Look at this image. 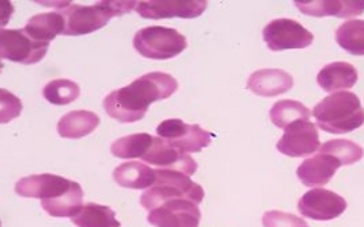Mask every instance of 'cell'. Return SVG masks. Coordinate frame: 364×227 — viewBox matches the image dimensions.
Masks as SVG:
<instances>
[{"mask_svg": "<svg viewBox=\"0 0 364 227\" xmlns=\"http://www.w3.org/2000/svg\"><path fill=\"white\" fill-rule=\"evenodd\" d=\"M139 2H96L90 6L64 2L58 13L65 20L64 35H87L104 26L112 17L131 13Z\"/></svg>", "mask_w": 364, "mask_h": 227, "instance_id": "cell-4", "label": "cell"}, {"mask_svg": "<svg viewBox=\"0 0 364 227\" xmlns=\"http://www.w3.org/2000/svg\"><path fill=\"white\" fill-rule=\"evenodd\" d=\"M156 133L170 147L184 153H198L213 141V133L202 129L199 124H187L179 118H170L159 123Z\"/></svg>", "mask_w": 364, "mask_h": 227, "instance_id": "cell-7", "label": "cell"}, {"mask_svg": "<svg viewBox=\"0 0 364 227\" xmlns=\"http://www.w3.org/2000/svg\"><path fill=\"white\" fill-rule=\"evenodd\" d=\"M79 94H81V88L70 79H55L43 88V97L56 106L72 104Z\"/></svg>", "mask_w": 364, "mask_h": 227, "instance_id": "cell-25", "label": "cell"}, {"mask_svg": "<svg viewBox=\"0 0 364 227\" xmlns=\"http://www.w3.org/2000/svg\"><path fill=\"white\" fill-rule=\"evenodd\" d=\"M263 40L272 52L305 49L313 44V33L299 21L291 18H277L263 29Z\"/></svg>", "mask_w": 364, "mask_h": 227, "instance_id": "cell-9", "label": "cell"}, {"mask_svg": "<svg viewBox=\"0 0 364 227\" xmlns=\"http://www.w3.org/2000/svg\"><path fill=\"white\" fill-rule=\"evenodd\" d=\"M146 164L155 165L158 170H173V172L193 176L198 172V162L191 156L170 147L163 138L154 136L149 150L141 157Z\"/></svg>", "mask_w": 364, "mask_h": 227, "instance_id": "cell-13", "label": "cell"}, {"mask_svg": "<svg viewBox=\"0 0 364 227\" xmlns=\"http://www.w3.org/2000/svg\"><path fill=\"white\" fill-rule=\"evenodd\" d=\"M305 16L326 17L334 16L338 18L355 17L364 13V2L357 0H316V2H294Z\"/></svg>", "mask_w": 364, "mask_h": 227, "instance_id": "cell-16", "label": "cell"}, {"mask_svg": "<svg viewBox=\"0 0 364 227\" xmlns=\"http://www.w3.org/2000/svg\"><path fill=\"white\" fill-rule=\"evenodd\" d=\"M178 89V81L167 73L154 72L140 76L128 87L114 89L104 99V109L119 123L140 121L154 101L166 100Z\"/></svg>", "mask_w": 364, "mask_h": 227, "instance_id": "cell-1", "label": "cell"}, {"mask_svg": "<svg viewBox=\"0 0 364 227\" xmlns=\"http://www.w3.org/2000/svg\"><path fill=\"white\" fill-rule=\"evenodd\" d=\"M348 208L346 200L334 191L314 188L299 199L298 211L306 218L317 221H329L338 218Z\"/></svg>", "mask_w": 364, "mask_h": 227, "instance_id": "cell-10", "label": "cell"}, {"mask_svg": "<svg viewBox=\"0 0 364 227\" xmlns=\"http://www.w3.org/2000/svg\"><path fill=\"white\" fill-rule=\"evenodd\" d=\"M321 153L336 157L341 165H352L364 156L363 147L349 140H329L321 145Z\"/></svg>", "mask_w": 364, "mask_h": 227, "instance_id": "cell-26", "label": "cell"}, {"mask_svg": "<svg viewBox=\"0 0 364 227\" xmlns=\"http://www.w3.org/2000/svg\"><path fill=\"white\" fill-rule=\"evenodd\" d=\"M134 49L147 60H172L187 49V38L176 29L147 26L140 29L132 40Z\"/></svg>", "mask_w": 364, "mask_h": 227, "instance_id": "cell-6", "label": "cell"}, {"mask_svg": "<svg viewBox=\"0 0 364 227\" xmlns=\"http://www.w3.org/2000/svg\"><path fill=\"white\" fill-rule=\"evenodd\" d=\"M49 50V44L32 40L25 29L0 31V58L17 64L32 65L40 62Z\"/></svg>", "mask_w": 364, "mask_h": 227, "instance_id": "cell-8", "label": "cell"}, {"mask_svg": "<svg viewBox=\"0 0 364 227\" xmlns=\"http://www.w3.org/2000/svg\"><path fill=\"white\" fill-rule=\"evenodd\" d=\"M100 124L97 114L91 111H72L58 121V135L61 138L79 140L84 136L93 133Z\"/></svg>", "mask_w": 364, "mask_h": 227, "instance_id": "cell-19", "label": "cell"}, {"mask_svg": "<svg viewBox=\"0 0 364 227\" xmlns=\"http://www.w3.org/2000/svg\"><path fill=\"white\" fill-rule=\"evenodd\" d=\"M277 149L290 157H304L321 149L316 124L310 120H299L286 129L277 143Z\"/></svg>", "mask_w": 364, "mask_h": 227, "instance_id": "cell-11", "label": "cell"}, {"mask_svg": "<svg viewBox=\"0 0 364 227\" xmlns=\"http://www.w3.org/2000/svg\"><path fill=\"white\" fill-rule=\"evenodd\" d=\"M340 167L341 164L336 157L321 153L305 159L298 167L296 175L305 187H322L334 177L337 168Z\"/></svg>", "mask_w": 364, "mask_h": 227, "instance_id": "cell-15", "label": "cell"}, {"mask_svg": "<svg viewBox=\"0 0 364 227\" xmlns=\"http://www.w3.org/2000/svg\"><path fill=\"white\" fill-rule=\"evenodd\" d=\"M293 84V77L287 72L279 68H263L249 76L246 88L259 97H277L287 93Z\"/></svg>", "mask_w": 364, "mask_h": 227, "instance_id": "cell-14", "label": "cell"}, {"mask_svg": "<svg viewBox=\"0 0 364 227\" xmlns=\"http://www.w3.org/2000/svg\"><path fill=\"white\" fill-rule=\"evenodd\" d=\"M358 81L357 68L349 62H331L325 65L317 74V84L326 93H338L352 88Z\"/></svg>", "mask_w": 364, "mask_h": 227, "instance_id": "cell-17", "label": "cell"}, {"mask_svg": "<svg viewBox=\"0 0 364 227\" xmlns=\"http://www.w3.org/2000/svg\"><path fill=\"white\" fill-rule=\"evenodd\" d=\"M116 184L129 189H149L156 180V170L143 162H124L112 173Z\"/></svg>", "mask_w": 364, "mask_h": 227, "instance_id": "cell-18", "label": "cell"}, {"mask_svg": "<svg viewBox=\"0 0 364 227\" xmlns=\"http://www.w3.org/2000/svg\"><path fill=\"white\" fill-rule=\"evenodd\" d=\"M28 35L41 44H50V41L65 31V20L58 13V11H52V13H41L29 18L26 26L23 28Z\"/></svg>", "mask_w": 364, "mask_h": 227, "instance_id": "cell-20", "label": "cell"}, {"mask_svg": "<svg viewBox=\"0 0 364 227\" xmlns=\"http://www.w3.org/2000/svg\"><path fill=\"white\" fill-rule=\"evenodd\" d=\"M336 41L350 55L364 56V20H348L336 31Z\"/></svg>", "mask_w": 364, "mask_h": 227, "instance_id": "cell-23", "label": "cell"}, {"mask_svg": "<svg viewBox=\"0 0 364 227\" xmlns=\"http://www.w3.org/2000/svg\"><path fill=\"white\" fill-rule=\"evenodd\" d=\"M311 112L298 100H279L272 106L269 117L277 128L286 131L290 124L299 120H310Z\"/></svg>", "mask_w": 364, "mask_h": 227, "instance_id": "cell-22", "label": "cell"}, {"mask_svg": "<svg viewBox=\"0 0 364 227\" xmlns=\"http://www.w3.org/2000/svg\"><path fill=\"white\" fill-rule=\"evenodd\" d=\"M205 197L203 188L193 182L190 176L173 172V170H156V180L152 188L146 189L140 204L141 208L152 211L168 200L186 199L199 204Z\"/></svg>", "mask_w": 364, "mask_h": 227, "instance_id": "cell-5", "label": "cell"}, {"mask_svg": "<svg viewBox=\"0 0 364 227\" xmlns=\"http://www.w3.org/2000/svg\"><path fill=\"white\" fill-rule=\"evenodd\" d=\"M264 227H310L306 221L298 215L282 211H267L263 215Z\"/></svg>", "mask_w": 364, "mask_h": 227, "instance_id": "cell-27", "label": "cell"}, {"mask_svg": "<svg viewBox=\"0 0 364 227\" xmlns=\"http://www.w3.org/2000/svg\"><path fill=\"white\" fill-rule=\"evenodd\" d=\"M208 4L205 0H147L139 2L135 13L143 18L163 20V18H196L203 14Z\"/></svg>", "mask_w": 364, "mask_h": 227, "instance_id": "cell-12", "label": "cell"}, {"mask_svg": "<svg viewBox=\"0 0 364 227\" xmlns=\"http://www.w3.org/2000/svg\"><path fill=\"white\" fill-rule=\"evenodd\" d=\"M16 194L40 199L43 211L55 218H72L84 206V191L77 182L49 173L21 177L16 184Z\"/></svg>", "mask_w": 364, "mask_h": 227, "instance_id": "cell-2", "label": "cell"}, {"mask_svg": "<svg viewBox=\"0 0 364 227\" xmlns=\"http://www.w3.org/2000/svg\"><path fill=\"white\" fill-rule=\"evenodd\" d=\"M0 101H2V106H0V121L4 124L20 116L23 108L21 101L14 94H11L8 89H0Z\"/></svg>", "mask_w": 364, "mask_h": 227, "instance_id": "cell-28", "label": "cell"}, {"mask_svg": "<svg viewBox=\"0 0 364 227\" xmlns=\"http://www.w3.org/2000/svg\"><path fill=\"white\" fill-rule=\"evenodd\" d=\"M70 220L77 227H120L114 209L97 203H85Z\"/></svg>", "mask_w": 364, "mask_h": 227, "instance_id": "cell-21", "label": "cell"}, {"mask_svg": "<svg viewBox=\"0 0 364 227\" xmlns=\"http://www.w3.org/2000/svg\"><path fill=\"white\" fill-rule=\"evenodd\" d=\"M313 116L318 128L328 133H348L364 124V109L357 94L338 91L329 94L314 106Z\"/></svg>", "mask_w": 364, "mask_h": 227, "instance_id": "cell-3", "label": "cell"}, {"mask_svg": "<svg viewBox=\"0 0 364 227\" xmlns=\"http://www.w3.org/2000/svg\"><path fill=\"white\" fill-rule=\"evenodd\" d=\"M154 141L149 133H134L122 136L111 145V153L120 159H136L143 157Z\"/></svg>", "mask_w": 364, "mask_h": 227, "instance_id": "cell-24", "label": "cell"}]
</instances>
